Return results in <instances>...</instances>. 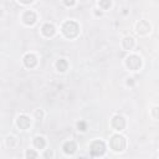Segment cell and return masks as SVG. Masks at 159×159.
I'll return each instance as SVG.
<instances>
[{"mask_svg":"<svg viewBox=\"0 0 159 159\" xmlns=\"http://www.w3.org/2000/svg\"><path fill=\"white\" fill-rule=\"evenodd\" d=\"M111 147L117 152L123 151L126 148V139L122 136H113L111 139Z\"/></svg>","mask_w":159,"mask_h":159,"instance_id":"cell-2","label":"cell"},{"mask_svg":"<svg viewBox=\"0 0 159 159\" xmlns=\"http://www.w3.org/2000/svg\"><path fill=\"white\" fill-rule=\"evenodd\" d=\"M24 62H25V65H26V67H34V66L37 63V60H36L35 55L28 54V55L24 57Z\"/></svg>","mask_w":159,"mask_h":159,"instance_id":"cell-8","label":"cell"},{"mask_svg":"<svg viewBox=\"0 0 159 159\" xmlns=\"http://www.w3.org/2000/svg\"><path fill=\"white\" fill-rule=\"evenodd\" d=\"M34 143H35V147L39 148V149H42L45 147V140H44L42 137H36Z\"/></svg>","mask_w":159,"mask_h":159,"instance_id":"cell-13","label":"cell"},{"mask_svg":"<svg viewBox=\"0 0 159 159\" xmlns=\"http://www.w3.org/2000/svg\"><path fill=\"white\" fill-rule=\"evenodd\" d=\"M62 31L67 37H75L78 34V25L75 21H67L63 24Z\"/></svg>","mask_w":159,"mask_h":159,"instance_id":"cell-1","label":"cell"},{"mask_svg":"<svg viewBox=\"0 0 159 159\" xmlns=\"http://www.w3.org/2000/svg\"><path fill=\"white\" fill-rule=\"evenodd\" d=\"M77 127H78L80 130H85V129H86V124H85L83 122H80V123L77 124Z\"/></svg>","mask_w":159,"mask_h":159,"instance_id":"cell-16","label":"cell"},{"mask_svg":"<svg viewBox=\"0 0 159 159\" xmlns=\"http://www.w3.org/2000/svg\"><path fill=\"white\" fill-rule=\"evenodd\" d=\"M42 34H44L45 36L50 37V36H52V35L55 34V28H54V26H52L51 24H46V25L42 26Z\"/></svg>","mask_w":159,"mask_h":159,"instance_id":"cell-10","label":"cell"},{"mask_svg":"<svg viewBox=\"0 0 159 159\" xmlns=\"http://www.w3.org/2000/svg\"><path fill=\"white\" fill-rule=\"evenodd\" d=\"M65 4L69 5V6H71V5L75 4V0H65Z\"/></svg>","mask_w":159,"mask_h":159,"instance_id":"cell-18","label":"cell"},{"mask_svg":"<svg viewBox=\"0 0 159 159\" xmlns=\"http://www.w3.org/2000/svg\"><path fill=\"white\" fill-rule=\"evenodd\" d=\"M18 126L21 128V129H26L29 126H30V119L26 117V116H20L18 118Z\"/></svg>","mask_w":159,"mask_h":159,"instance_id":"cell-9","label":"cell"},{"mask_svg":"<svg viewBox=\"0 0 159 159\" xmlns=\"http://www.w3.org/2000/svg\"><path fill=\"white\" fill-rule=\"evenodd\" d=\"M104 149H106V147H104L103 142H101V140H96V142H93L91 144V152H92V154H93V155L103 154Z\"/></svg>","mask_w":159,"mask_h":159,"instance_id":"cell-3","label":"cell"},{"mask_svg":"<svg viewBox=\"0 0 159 159\" xmlns=\"http://www.w3.org/2000/svg\"><path fill=\"white\" fill-rule=\"evenodd\" d=\"M100 6L102 9H108L111 6V0H100Z\"/></svg>","mask_w":159,"mask_h":159,"instance_id":"cell-15","label":"cell"},{"mask_svg":"<svg viewBox=\"0 0 159 159\" xmlns=\"http://www.w3.org/2000/svg\"><path fill=\"white\" fill-rule=\"evenodd\" d=\"M127 66L130 69V70H138L139 69V66H140V59L136 55H132V56H128L127 57Z\"/></svg>","mask_w":159,"mask_h":159,"instance_id":"cell-4","label":"cell"},{"mask_svg":"<svg viewBox=\"0 0 159 159\" xmlns=\"http://www.w3.org/2000/svg\"><path fill=\"white\" fill-rule=\"evenodd\" d=\"M149 31H151V25L145 20H142V21H139L137 24V32L138 34L144 35V34H148Z\"/></svg>","mask_w":159,"mask_h":159,"instance_id":"cell-5","label":"cell"},{"mask_svg":"<svg viewBox=\"0 0 159 159\" xmlns=\"http://www.w3.org/2000/svg\"><path fill=\"white\" fill-rule=\"evenodd\" d=\"M153 114H154L155 118H159V107H155V108L153 110Z\"/></svg>","mask_w":159,"mask_h":159,"instance_id":"cell-17","label":"cell"},{"mask_svg":"<svg viewBox=\"0 0 159 159\" xmlns=\"http://www.w3.org/2000/svg\"><path fill=\"white\" fill-rule=\"evenodd\" d=\"M63 151H65V153H67V154H72L76 151V144L73 142H67L63 145Z\"/></svg>","mask_w":159,"mask_h":159,"instance_id":"cell-11","label":"cell"},{"mask_svg":"<svg viewBox=\"0 0 159 159\" xmlns=\"http://www.w3.org/2000/svg\"><path fill=\"white\" fill-rule=\"evenodd\" d=\"M22 20L26 25H32L35 21H36V15L34 11H26L24 16H22Z\"/></svg>","mask_w":159,"mask_h":159,"instance_id":"cell-7","label":"cell"},{"mask_svg":"<svg viewBox=\"0 0 159 159\" xmlns=\"http://www.w3.org/2000/svg\"><path fill=\"white\" fill-rule=\"evenodd\" d=\"M112 126L117 129V130H122L126 126V121L124 118L121 117V116H116L113 119H112Z\"/></svg>","mask_w":159,"mask_h":159,"instance_id":"cell-6","label":"cell"},{"mask_svg":"<svg viewBox=\"0 0 159 159\" xmlns=\"http://www.w3.org/2000/svg\"><path fill=\"white\" fill-rule=\"evenodd\" d=\"M26 157H32V158H35V157H36V153H35V152L29 151L28 153H26Z\"/></svg>","mask_w":159,"mask_h":159,"instance_id":"cell-19","label":"cell"},{"mask_svg":"<svg viewBox=\"0 0 159 159\" xmlns=\"http://www.w3.org/2000/svg\"><path fill=\"white\" fill-rule=\"evenodd\" d=\"M56 66H57V69L60 71H66V69H67V62H66L65 60H60V61H57Z\"/></svg>","mask_w":159,"mask_h":159,"instance_id":"cell-14","label":"cell"},{"mask_svg":"<svg viewBox=\"0 0 159 159\" xmlns=\"http://www.w3.org/2000/svg\"><path fill=\"white\" fill-rule=\"evenodd\" d=\"M122 45H123V47H124L126 50H130L132 47H133V45H134V41H133V39H132V37H126V39L123 40Z\"/></svg>","mask_w":159,"mask_h":159,"instance_id":"cell-12","label":"cell"},{"mask_svg":"<svg viewBox=\"0 0 159 159\" xmlns=\"http://www.w3.org/2000/svg\"><path fill=\"white\" fill-rule=\"evenodd\" d=\"M20 2H21L22 4H30V3L32 2V0H20Z\"/></svg>","mask_w":159,"mask_h":159,"instance_id":"cell-20","label":"cell"}]
</instances>
